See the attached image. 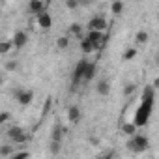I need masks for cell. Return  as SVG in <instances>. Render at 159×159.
Instances as JSON below:
<instances>
[{
  "label": "cell",
  "instance_id": "6da1fadb",
  "mask_svg": "<svg viewBox=\"0 0 159 159\" xmlns=\"http://www.w3.org/2000/svg\"><path fill=\"white\" fill-rule=\"evenodd\" d=\"M152 109H153V103H146V101H142V103H140V107L137 109V114H135V122H133V124H135L137 127L146 125V124H148V120H150Z\"/></svg>",
  "mask_w": 159,
  "mask_h": 159
},
{
  "label": "cell",
  "instance_id": "7a4b0ae2",
  "mask_svg": "<svg viewBox=\"0 0 159 159\" xmlns=\"http://www.w3.org/2000/svg\"><path fill=\"white\" fill-rule=\"evenodd\" d=\"M148 144H150L148 137H144V135H135V133H133V139L127 142V148L139 153V152H144V150L148 148Z\"/></svg>",
  "mask_w": 159,
  "mask_h": 159
},
{
  "label": "cell",
  "instance_id": "3957f363",
  "mask_svg": "<svg viewBox=\"0 0 159 159\" xmlns=\"http://www.w3.org/2000/svg\"><path fill=\"white\" fill-rule=\"evenodd\" d=\"M86 39H90V41L94 43L96 51H99V49H103V45H105V41H107V36H105V32H101V30H88Z\"/></svg>",
  "mask_w": 159,
  "mask_h": 159
},
{
  "label": "cell",
  "instance_id": "277c9868",
  "mask_svg": "<svg viewBox=\"0 0 159 159\" xmlns=\"http://www.w3.org/2000/svg\"><path fill=\"white\" fill-rule=\"evenodd\" d=\"M8 137H10L11 142H17V144H23V142L28 140V135H26L25 129L19 127V125H11V127L8 129Z\"/></svg>",
  "mask_w": 159,
  "mask_h": 159
},
{
  "label": "cell",
  "instance_id": "5b68a950",
  "mask_svg": "<svg viewBox=\"0 0 159 159\" xmlns=\"http://www.w3.org/2000/svg\"><path fill=\"white\" fill-rule=\"evenodd\" d=\"M86 64H88V60H86V58H83V60H79V64L75 66V71H73V84L83 83V75H84Z\"/></svg>",
  "mask_w": 159,
  "mask_h": 159
},
{
  "label": "cell",
  "instance_id": "8992f818",
  "mask_svg": "<svg viewBox=\"0 0 159 159\" xmlns=\"http://www.w3.org/2000/svg\"><path fill=\"white\" fill-rule=\"evenodd\" d=\"M15 99L19 105H28L34 99V92L32 90H17L15 92Z\"/></svg>",
  "mask_w": 159,
  "mask_h": 159
},
{
  "label": "cell",
  "instance_id": "52a82bcc",
  "mask_svg": "<svg viewBox=\"0 0 159 159\" xmlns=\"http://www.w3.org/2000/svg\"><path fill=\"white\" fill-rule=\"evenodd\" d=\"M107 26L109 25H107V19L105 17H94L88 23V30H101V32H105Z\"/></svg>",
  "mask_w": 159,
  "mask_h": 159
},
{
  "label": "cell",
  "instance_id": "ba28073f",
  "mask_svg": "<svg viewBox=\"0 0 159 159\" xmlns=\"http://www.w3.org/2000/svg\"><path fill=\"white\" fill-rule=\"evenodd\" d=\"M36 17H38V25H39L43 30H49V28L52 26V17H51L47 11H41V13H38Z\"/></svg>",
  "mask_w": 159,
  "mask_h": 159
},
{
  "label": "cell",
  "instance_id": "9c48e42d",
  "mask_svg": "<svg viewBox=\"0 0 159 159\" xmlns=\"http://www.w3.org/2000/svg\"><path fill=\"white\" fill-rule=\"evenodd\" d=\"M26 39H28L26 32H23V30H17L11 41H13V47H15V49H23V47L26 45Z\"/></svg>",
  "mask_w": 159,
  "mask_h": 159
},
{
  "label": "cell",
  "instance_id": "30bf717a",
  "mask_svg": "<svg viewBox=\"0 0 159 159\" xmlns=\"http://www.w3.org/2000/svg\"><path fill=\"white\" fill-rule=\"evenodd\" d=\"M28 11H30V13H34V15H38V13L45 11V2H43V0H30V4H28Z\"/></svg>",
  "mask_w": 159,
  "mask_h": 159
},
{
  "label": "cell",
  "instance_id": "8fae6325",
  "mask_svg": "<svg viewBox=\"0 0 159 159\" xmlns=\"http://www.w3.org/2000/svg\"><path fill=\"white\" fill-rule=\"evenodd\" d=\"M67 120H69L71 124H77L79 120H81V109H79L77 105L67 107Z\"/></svg>",
  "mask_w": 159,
  "mask_h": 159
},
{
  "label": "cell",
  "instance_id": "7c38bea8",
  "mask_svg": "<svg viewBox=\"0 0 159 159\" xmlns=\"http://www.w3.org/2000/svg\"><path fill=\"white\" fill-rule=\"evenodd\" d=\"M94 77H96V64L94 62H88L86 64V69H84V75H83V83H90Z\"/></svg>",
  "mask_w": 159,
  "mask_h": 159
},
{
  "label": "cell",
  "instance_id": "4fadbf2b",
  "mask_svg": "<svg viewBox=\"0 0 159 159\" xmlns=\"http://www.w3.org/2000/svg\"><path fill=\"white\" fill-rule=\"evenodd\" d=\"M96 90H98V94H99V96H107V94H109V90H111V84H109V81H107V79H103V81H99V83H98Z\"/></svg>",
  "mask_w": 159,
  "mask_h": 159
},
{
  "label": "cell",
  "instance_id": "5bb4252c",
  "mask_svg": "<svg viewBox=\"0 0 159 159\" xmlns=\"http://www.w3.org/2000/svg\"><path fill=\"white\" fill-rule=\"evenodd\" d=\"M81 51H83L84 54H90V52H94V51H96V47H94V43H92L90 39L83 38V39H81Z\"/></svg>",
  "mask_w": 159,
  "mask_h": 159
},
{
  "label": "cell",
  "instance_id": "9a60e30c",
  "mask_svg": "<svg viewBox=\"0 0 159 159\" xmlns=\"http://www.w3.org/2000/svg\"><path fill=\"white\" fill-rule=\"evenodd\" d=\"M153 98H155V88L153 86H146L144 88V94H142V101L153 103Z\"/></svg>",
  "mask_w": 159,
  "mask_h": 159
},
{
  "label": "cell",
  "instance_id": "2e32d148",
  "mask_svg": "<svg viewBox=\"0 0 159 159\" xmlns=\"http://www.w3.org/2000/svg\"><path fill=\"white\" fill-rule=\"evenodd\" d=\"M11 49H13L11 39H0V54H10Z\"/></svg>",
  "mask_w": 159,
  "mask_h": 159
},
{
  "label": "cell",
  "instance_id": "e0dca14e",
  "mask_svg": "<svg viewBox=\"0 0 159 159\" xmlns=\"http://www.w3.org/2000/svg\"><path fill=\"white\" fill-rule=\"evenodd\" d=\"M111 11H112L114 15H120V13L124 11V2H122V0H114V2L111 4Z\"/></svg>",
  "mask_w": 159,
  "mask_h": 159
},
{
  "label": "cell",
  "instance_id": "ac0fdd59",
  "mask_svg": "<svg viewBox=\"0 0 159 159\" xmlns=\"http://www.w3.org/2000/svg\"><path fill=\"white\" fill-rule=\"evenodd\" d=\"M11 153H13L11 144H2L0 146V157H11Z\"/></svg>",
  "mask_w": 159,
  "mask_h": 159
},
{
  "label": "cell",
  "instance_id": "d6986e66",
  "mask_svg": "<svg viewBox=\"0 0 159 159\" xmlns=\"http://www.w3.org/2000/svg\"><path fill=\"white\" fill-rule=\"evenodd\" d=\"M69 34H71V36H81V34H83V26L79 25V23L69 25Z\"/></svg>",
  "mask_w": 159,
  "mask_h": 159
},
{
  "label": "cell",
  "instance_id": "ffe728a7",
  "mask_svg": "<svg viewBox=\"0 0 159 159\" xmlns=\"http://www.w3.org/2000/svg\"><path fill=\"white\" fill-rule=\"evenodd\" d=\"M56 45H58V49H62V51L67 49V47H69V38H67V36H60V38L56 39Z\"/></svg>",
  "mask_w": 159,
  "mask_h": 159
},
{
  "label": "cell",
  "instance_id": "44dd1931",
  "mask_svg": "<svg viewBox=\"0 0 159 159\" xmlns=\"http://www.w3.org/2000/svg\"><path fill=\"white\" fill-rule=\"evenodd\" d=\"M135 41H137L139 45H142V43H146V41H148V32H144V30H140V32H137V36H135Z\"/></svg>",
  "mask_w": 159,
  "mask_h": 159
},
{
  "label": "cell",
  "instance_id": "7402d4cb",
  "mask_svg": "<svg viewBox=\"0 0 159 159\" xmlns=\"http://www.w3.org/2000/svg\"><path fill=\"white\" fill-rule=\"evenodd\" d=\"M135 56H137V49L131 47V49H125V51H124V56H122V58H124V60H133Z\"/></svg>",
  "mask_w": 159,
  "mask_h": 159
},
{
  "label": "cell",
  "instance_id": "603a6c76",
  "mask_svg": "<svg viewBox=\"0 0 159 159\" xmlns=\"http://www.w3.org/2000/svg\"><path fill=\"white\" fill-rule=\"evenodd\" d=\"M62 137H64V127H56V129L52 131V135H51V139H52V140H58V142L62 140Z\"/></svg>",
  "mask_w": 159,
  "mask_h": 159
},
{
  "label": "cell",
  "instance_id": "cb8c5ba5",
  "mask_svg": "<svg viewBox=\"0 0 159 159\" xmlns=\"http://www.w3.org/2000/svg\"><path fill=\"white\" fill-rule=\"evenodd\" d=\"M135 131H137V125H135V124H125V125H124V133H125V135H133Z\"/></svg>",
  "mask_w": 159,
  "mask_h": 159
},
{
  "label": "cell",
  "instance_id": "d4e9b609",
  "mask_svg": "<svg viewBox=\"0 0 159 159\" xmlns=\"http://www.w3.org/2000/svg\"><path fill=\"white\" fill-rule=\"evenodd\" d=\"M49 150H51V153H54V155H56V153H60V142H58V140H52Z\"/></svg>",
  "mask_w": 159,
  "mask_h": 159
},
{
  "label": "cell",
  "instance_id": "484cf974",
  "mask_svg": "<svg viewBox=\"0 0 159 159\" xmlns=\"http://www.w3.org/2000/svg\"><path fill=\"white\" fill-rule=\"evenodd\" d=\"M66 8L67 10H77L79 8V0H66Z\"/></svg>",
  "mask_w": 159,
  "mask_h": 159
},
{
  "label": "cell",
  "instance_id": "4316f807",
  "mask_svg": "<svg viewBox=\"0 0 159 159\" xmlns=\"http://www.w3.org/2000/svg\"><path fill=\"white\" fill-rule=\"evenodd\" d=\"M6 122H10V112L2 111V112H0V125H4Z\"/></svg>",
  "mask_w": 159,
  "mask_h": 159
},
{
  "label": "cell",
  "instance_id": "83f0119b",
  "mask_svg": "<svg viewBox=\"0 0 159 159\" xmlns=\"http://www.w3.org/2000/svg\"><path fill=\"white\" fill-rule=\"evenodd\" d=\"M11 157H15V159H25V157H30V152H26V150H25V152H17V153L13 152Z\"/></svg>",
  "mask_w": 159,
  "mask_h": 159
},
{
  "label": "cell",
  "instance_id": "f1b7e54d",
  "mask_svg": "<svg viewBox=\"0 0 159 159\" xmlns=\"http://www.w3.org/2000/svg\"><path fill=\"white\" fill-rule=\"evenodd\" d=\"M135 92V84H127V86H124V96L127 98V96H131Z\"/></svg>",
  "mask_w": 159,
  "mask_h": 159
},
{
  "label": "cell",
  "instance_id": "f546056e",
  "mask_svg": "<svg viewBox=\"0 0 159 159\" xmlns=\"http://www.w3.org/2000/svg\"><path fill=\"white\" fill-rule=\"evenodd\" d=\"M6 69H8V71H15V69H17V62H15V60L8 62V64H6Z\"/></svg>",
  "mask_w": 159,
  "mask_h": 159
},
{
  "label": "cell",
  "instance_id": "4dcf8cb0",
  "mask_svg": "<svg viewBox=\"0 0 159 159\" xmlns=\"http://www.w3.org/2000/svg\"><path fill=\"white\" fill-rule=\"evenodd\" d=\"M49 111H51V98H49V99H47V103H45V109H43V114H47Z\"/></svg>",
  "mask_w": 159,
  "mask_h": 159
},
{
  "label": "cell",
  "instance_id": "1f68e13d",
  "mask_svg": "<svg viewBox=\"0 0 159 159\" xmlns=\"http://www.w3.org/2000/svg\"><path fill=\"white\" fill-rule=\"evenodd\" d=\"M92 0H79V4H90Z\"/></svg>",
  "mask_w": 159,
  "mask_h": 159
}]
</instances>
